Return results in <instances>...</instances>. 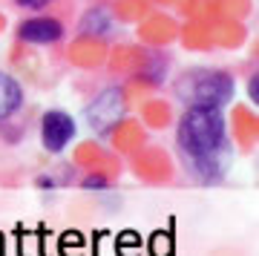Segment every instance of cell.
Returning <instances> with one entry per match:
<instances>
[{
	"label": "cell",
	"mask_w": 259,
	"mask_h": 256,
	"mask_svg": "<svg viewBox=\"0 0 259 256\" xmlns=\"http://www.w3.org/2000/svg\"><path fill=\"white\" fill-rule=\"evenodd\" d=\"M176 144L193 179L204 184L219 182L231 161V138L222 107H187L179 118Z\"/></svg>",
	"instance_id": "1"
},
{
	"label": "cell",
	"mask_w": 259,
	"mask_h": 256,
	"mask_svg": "<svg viewBox=\"0 0 259 256\" xmlns=\"http://www.w3.org/2000/svg\"><path fill=\"white\" fill-rule=\"evenodd\" d=\"M233 92L236 83L225 69H193L176 83V95L185 107H225Z\"/></svg>",
	"instance_id": "2"
},
{
	"label": "cell",
	"mask_w": 259,
	"mask_h": 256,
	"mask_svg": "<svg viewBox=\"0 0 259 256\" xmlns=\"http://www.w3.org/2000/svg\"><path fill=\"white\" fill-rule=\"evenodd\" d=\"M83 115H87V124L95 136H107L127 118V98L118 87H110V90L95 95Z\"/></svg>",
	"instance_id": "3"
},
{
	"label": "cell",
	"mask_w": 259,
	"mask_h": 256,
	"mask_svg": "<svg viewBox=\"0 0 259 256\" xmlns=\"http://www.w3.org/2000/svg\"><path fill=\"white\" fill-rule=\"evenodd\" d=\"M75 133H78V127H75V118L69 112L64 110L44 112V118H40V144H44L47 153H55V156L64 153L66 147L72 144Z\"/></svg>",
	"instance_id": "4"
},
{
	"label": "cell",
	"mask_w": 259,
	"mask_h": 256,
	"mask_svg": "<svg viewBox=\"0 0 259 256\" xmlns=\"http://www.w3.org/2000/svg\"><path fill=\"white\" fill-rule=\"evenodd\" d=\"M18 37L23 44L32 46H49L58 44L64 37V23L55 18H47V15H37V18H26L18 26Z\"/></svg>",
	"instance_id": "5"
},
{
	"label": "cell",
	"mask_w": 259,
	"mask_h": 256,
	"mask_svg": "<svg viewBox=\"0 0 259 256\" xmlns=\"http://www.w3.org/2000/svg\"><path fill=\"white\" fill-rule=\"evenodd\" d=\"M23 107V87L12 75L0 72V121L12 118Z\"/></svg>",
	"instance_id": "6"
},
{
	"label": "cell",
	"mask_w": 259,
	"mask_h": 256,
	"mask_svg": "<svg viewBox=\"0 0 259 256\" xmlns=\"http://www.w3.org/2000/svg\"><path fill=\"white\" fill-rule=\"evenodd\" d=\"M81 29H83V32H90V35H107V32L112 29L110 12H107V9H93L87 18H83Z\"/></svg>",
	"instance_id": "7"
},
{
	"label": "cell",
	"mask_w": 259,
	"mask_h": 256,
	"mask_svg": "<svg viewBox=\"0 0 259 256\" xmlns=\"http://www.w3.org/2000/svg\"><path fill=\"white\" fill-rule=\"evenodd\" d=\"M81 187L83 190H107L110 182H107V176L104 173H98V176H87V179L81 182Z\"/></svg>",
	"instance_id": "8"
},
{
	"label": "cell",
	"mask_w": 259,
	"mask_h": 256,
	"mask_svg": "<svg viewBox=\"0 0 259 256\" xmlns=\"http://www.w3.org/2000/svg\"><path fill=\"white\" fill-rule=\"evenodd\" d=\"M18 6H23V9H32V12H37V9H44V6H49L52 0H15Z\"/></svg>",
	"instance_id": "9"
},
{
	"label": "cell",
	"mask_w": 259,
	"mask_h": 256,
	"mask_svg": "<svg viewBox=\"0 0 259 256\" xmlns=\"http://www.w3.org/2000/svg\"><path fill=\"white\" fill-rule=\"evenodd\" d=\"M256 83H259V78L256 75H250L248 78V92H250V101H253V104H256Z\"/></svg>",
	"instance_id": "10"
}]
</instances>
